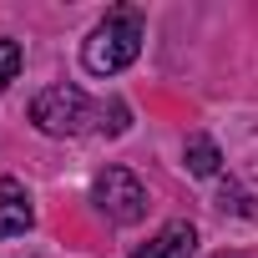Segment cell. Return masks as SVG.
<instances>
[{
    "label": "cell",
    "mask_w": 258,
    "mask_h": 258,
    "mask_svg": "<svg viewBox=\"0 0 258 258\" xmlns=\"http://www.w3.org/2000/svg\"><path fill=\"white\" fill-rule=\"evenodd\" d=\"M21 61H26V56H21V46H16L11 36H0V91H6V86L21 76Z\"/></svg>",
    "instance_id": "obj_7"
},
{
    "label": "cell",
    "mask_w": 258,
    "mask_h": 258,
    "mask_svg": "<svg viewBox=\"0 0 258 258\" xmlns=\"http://www.w3.org/2000/svg\"><path fill=\"white\" fill-rule=\"evenodd\" d=\"M31 121L36 132L46 137H86V132H106V137H121L132 126V106L121 96H106V101H91L81 86H46L31 96Z\"/></svg>",
    "instance_id": "obj_1"
},
{
    "label": "cell",
    "mask_w": 258,
    "mask_h": 258,
    "mask_svg": "<svg viewBox=\"0 0 258 258\" xmlns=\"http://www.w3.org/2000/svg\"><path fill=\"white\" fill-rule=\"evenodd\" d=\"M36 223V208H31V192L21 177H0V238H21L31 233Z\"/></svg>",
    "instance_id": "obj_4"
},
{
    "label": "cell",
    "mask_w": 258,
    "mask_h": 258,
    "mask_svg": "<svg viewBox=\"0 0 258 258\" xmlns=\"http://www.w3.org/2000/svg\"><path fill=\"white\" fill-rule=\"evenodd\" d=\"M91 203L111 218V223H137L142 213H147V187L126 172V167H101L96 172V182H91Z\"/></svg>",
    "instance_id": "obj_3"
},
{
    "label": "cell",
    "mask_w": 258,
    "mask_h": 258,
    "mask_svg": "<svg viewBox=\"0 0 258 258\" xmlns=\"http://www.w3.org/2000/svg\"><path fill=\"white\" fill-rule=\"evenodd\" d=\"M142 36H147V21H142L137 6H111L96 21V31L86 36L81 66L91 76H116V71H126V66L142 56Z\"/></svg>",
    "instance_id": "obj_2"
},
{
    "label": "cell",
    "mask_w": 258,
    "mask_h": 258,
    "mask_svg": "<svg viewBox=\"0 0 258 258\" xmlns=\"http://www.w3.org/2000/svg\"><path fill=\"white\" fill-rule=\"evenodd\" d=\"M192 248H198V228H192L187 218H172V223H162V228L152 233V243H142L132 258H192Z\"/></svg>",
    "instance_id": "obj_5"
},
{
    "label": "cell",
    "mask_w": 258,
    "mask_h": 258,
    "mask_svg": "<svg viewBox=\"0 0 258 258\" xmlns=\"http://www.w3.org/2000/svg\"><path fill=\"white\" fill-rule=\"evenodd\" d=\"M218 258H248V253H218Z\"/></svg>",
    "instance_id": "obj_8"
},
{
    "label": "cell",
    "mask_w": 258,
    "mask_h": 258,
    "mask_svg": "<svg viewBox=\"0 0 258 258\" xmlns=\"http://www.w3.org/2000/svg\"><path fill=\"white\" fill-rule=\"evenodd\" d=\"M182 162H187V172H192V177H218L223 152H218V142H213L208 132H192V137H187V147H182Z\"/></svg>",
    "instance_id": "obj_6"
}]
</instances>
